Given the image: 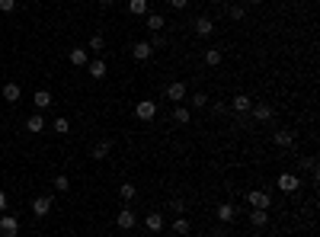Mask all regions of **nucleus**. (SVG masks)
<instances>
[{"instance_id": "6", "label": "nucleus", "mask_w": 320, "mask_h": 237, "mask_svg": "<svg viewBox=\"0 0 320 237\" xmlns=\"http://www.w3.org/2000/svg\"><path fill=\"white\" fill-rule=\"evenodd\" d=\"M186 93H189V90H186V84H183V81H173V84L167 87V100H170V103H183V100H186Z\"/></svg>"}, {"instance_id": "13", "label": "nucleus", "mask_w": 320, "mask_h": 237, "mask_svg": "<svg viewBox=\"0 0 320 237\" xmlns=\"http://www.w3.org/2000/svg\"><path fill=\"white\" fill-rule=\"evenodd\" d=\"M301 186V180L295 177V173H282V177H279V189L282 192H295Z\"/></svg>"}, {"instance_id": "34", "label": "nucleus", "mask_w": 320, "mask_h": 237, "mask_svg": "<svg viewBox=\"0 0 320 237\" xmlns=\"http://www.w3.org/2000/svg\"><path fill=\"white\" fill-rule=\"evenodd\" d=\"M0 10H4V13H13V10H16V0H0Z\"/></svg>"}, {"instance_id": "35", "label": "nucleus", "mask_w": 320, "mask_h": 237, "mask_svg": "<svg viewBox=\"0 0 320 237\" xmlns=\"http://www.w3.org/2000/svg\"><path fill=\"white\" fill-rule=\"evenodd\" d=\"M151 45H154V48H163V45H167V39H163V36H160V32H157V36H154V39H151Z\"/></svg>"}, {"instance_id": "28", "label": "nucleus", "mask_w": 320, "mask_h": 237, "mask_svg": "<svg viewBox=\"0 0 320 237\" xmlns=\"http://www.w3.org/2000/svg\"><path fill=\"white\" fill-rule=\"evenodd\" d=\"M228 16H231V20H234V23H240V20H244V16H247V7H231V10H228Z\"/></svg>"}, {"instance_id": "10", "label": "nucleus", "mask_w": 320, "mask_h": 237, "mask_svg": "<svg viewBox=\"0 0 320 237\" xmlns=\"http://www.w3.org/2000/svg\"><path fill=\"white\" fill-rule=\"evenodd\" d=\"M154 55V45L151 42H135V48H132V58L135 61H148Z\"/></svg>"}, {"instance_id": "40", "label": "nucleus", "mask_w": 320, "mask_h": 237, "mask_svg": "<svg viewBox=\"0 0 320 237\" xmlns=\"http://www.w3.org/2000/svg\"><path fill=\"white\" fill-rule=\"evenodd\" d=\"M247 4H253V7H259V4H263V0H247Z\"/></svg>"}, {"instance_id": "12", "label": "nucleus", "mask_w": 320, "mask_h": 237, "mask_svg": "<svg viewBox=\"0 0 320 237\" xmlns=\"http://www.w3.org/2000/svg\"><path fill=\"white\" fill-rule=\"evenodd\" d=\"M231 106H234V112H240V116H247V112L253 109V100H250L247 93H237V96H234V103H231Z\"/></svg>"}, {"instance_id": "3", "label": "nucleus", "mask_w": 320, "mask_h": 237, "mask_svg": "<svg viewBox=\"0 0 320 237\" xmlns=\"http://www.w3.org/2000/svg\"><path fill=\"white\" fill-rule=\"evenodd\" d=\"M135 116L141 119V122H151L154 116H157V103H154V100H141L135 106Z\"/></svg>"}, {"instance_id": "8", "label": "nucleus", "mask_w": 320, "mask_h": 237, "mask_svg": "<svg viewBox=\"0 0 320 237\" xmlns=\"http://www.w3.org/2000/svg\"><path fill=\"white\" fill-rule=\"evenodd\" d=\"M250 116H253V122H272V106L269 103H256L250 109Z\"/></svg>"}, {"instance_id": "30", "label": "nucleus", "mask_w": 320, "mask_h": 237, "mask_svg": "<svg viewBox=\"0 0 320 237\" xmlns=\"http://www.w3.org/2000/svg\"><path fill=\"white\" fill-rule=\"evenodd\" d=\"M189 103H192V109H202V106H208V96H205V93H192Z\"/></svg>"}, {"instance_id": "11", "label": "nucleus", "mask_w": 320, "mask_h": 237, "mask_svg": "<svg viewBox=\"0 0 320 237\" xmlns=\"http://www.w3.org/2000/svg\"><path fill=\"white\" fill-rule=\"evenodd\" d=\"M215 215H218V221L231 224V221H234V218H237V208L231 205V202H221V205H218V212H215Z\"/></svg>"}, {"instance_id": "26", "label": "nucleus", "mask_w": 320, "mask_h": 237, "mask_svg": "<svg viewBox=\"0 0 320 237\" xmlns=\"http://www.w3.org/2000/svg\"><path fill=\"white\" fill-rule=\"evenodd\" d=\"M128 13L144 16V13H148V0H128Z\"/></svg>"}, {"instance_id": "37", "label": "nucleus", "mask_w": 320, "mask_h": 237, "mask_svg": "<svg viewBox=\"0 0 320 237\" xmlns=\"http://www.w3.org/2000/svg\"><path fill=\"white\" fill-rule=\"evenodd\" d=\"M301 167H307V170H314V167H317V161H314V157H304V161H301Z\"/></svg>"}, {"instance_id": "7", "label": "nucleus", "mask_w": 320, "mask_h": 237, "mask_svg": "<svg viewBox=\"0 0 320 237\" xmlns=\"http://www.w3.org/2000/svg\"><path fill=\"white\" fill-rule=\"evenodd\" d=\"M51 212V196H36L32 199V215L36 218H45Z\"/></svg>"}, {"instance_id": "31", "label": "nucleus", "mask_w": 320, "mask_h": 237, "mask_svg": "<svg viewBox=\"0 0 320 237\" xmlns=\"http://www.w3.org/2000/svg\"><path fill=\"white\" fill-rule=\"evenodd\" d=\"M55 131L58 135H67L71 131V119H55Z\"/></svg>"}, {"instance_id": "32", "label": "nucleus", "mask_w": 320, "mask_h": 237, "mask_svg": "<svg viewBox=\"0 0 320 237\" xmlns=\"http://www.w3.org/2000/svg\"><path fill=\"white\" fill-rule=\"evenodd\" d=\"M55 189L58 192H67V189H71V180H67V177H55Z\"/></svg>"}, {"instance_id": "9", "label": "nucleus", "mask_w": 320, "mask_h": 237, "mask_svg": "<svg viewBox=\"0 0 320 237\" xmlns=\"http://www.w3.org/2000/svg\"><path fill=\"white\" fill-rule=\"evenodd\" d=\"M116 224L122 227V231H132V227L138 224V215L132 212V208H122V212H119V218H116Z\"/></svg>"}, {"instance_id": "33", "label": "nucleus", "mask_w": 320, "mask_h": 237, "mask_svg": "<svg viewBox=\"0 0 320 237\" xmlns=\"http://www.w3.org/2000/svg\"><path fill=\"white\" fill-rule=\"evenodd\" d=\"M170 208H173L176 215H183V212H186V202H183V199H173V202H170Z\"/></svg>"}, {"instance_id": "24", "label": "nucleus", "mask_w": 320, "mask_h": 237, "mask_svg": "<svg viewBox=\"0 0 320 237\" xmlns=\"http://www.w3.org/2000/svg\"><path fill=\"white\" fill-rule=\"evenodd\" d=\"M135 196H138L135 183H122V186H119V199H122V202H132Z\"/></svg>"}, {"instance_id": "29", "label": "nucleus", "mask_w": 320, "mask_h": 237, "mask_svg": "<svg viewBox=\"0 0 320 237\" xmlns=\"http://www.w3.org/2000/svg\"><path fill=\"white\" fill-rule=\"evenodd\" d=\"M102 48H106V39H102V36H99V32H96V36H93V39H90V51H96V55H99V51H102Z\"/></svg>"}, {"instance_id": "5", "label": "nucleus", "mask_w": 320, "mask_h": 237, "mask_svg": "<svg viewBox=\"0 0 320 237\" xmlns=\"http://www.w3.org/2000/svg\"><path fill=\"white\" fill-rule=\"evenodd\" d=\"M106 71H109V64L102 58H93V61H86V74L93 77V81H102L106 77Z\"/></svg>"}, {"instance_id": "38", "label": "nucleus", "mask_w": 320, "mask_h": 237, "mask_svg": "<svg viewBox=\"0 0 320 237\" xmlns=\"http://www.w3.org/2000/svg\"><path fill=\"white\" fill-rule=\"evenodd\" d=\"M0 212H7V192L0 189Z\"/></svg>"}, {"instance_id": "2", "label": "nucleus", "mask_w": 320, "mask_h": 237, "mask_svg": "<svg viewBox=\"0 0 320 237\" xmlns=\"http://www.w3.org/2000/svg\"><path fill=\"white\" fill-rule=\"evenodd\" d=\"M20 234V218L0 212V237H16Z\"/></svg>"}, {"instance_id": "39", "label": "nucleus", "mask_w": 320, "mask_h": 237, "mask_svg": "<svg viewBox=\"0 0 320 237\" xmlns=\"http://www.w3.org/2000/svg\"><path fill=\"white\" fill-rule=\"evenodd\" d=\"M99 4H102V7H112V4H116V0H99Z\"/></svg>"}, {"instance_id": "15", "label": "nucleus", "mask_w": 320, "mask_h": 237, "mask_svg": "<svg viewBox=\"0 0 320 237\" xmlns=\"http://www.w3.org/2000/svg\"><path fill=\"white\" fill-rule=\"evenodd\" d=\"M250 224H253V227H266V224H269V212H266V208H250Z\"/></svg>"}, {"instance_id": "17", "label": "nucleus", "mask_w": 320, "mask_h": 237, "mask_svg": "<svg viewBox=\"0 0 320 237\" xmlns=\"http://www.w3.org/2000/svg\"><path fill=\"white\" fill-rule=\"evenodd\" d=\"M0 96H4L7 103H20V84H4V90H0Z\"/></svg>"}, {"instance_id": "18", "label": "nucleus", "mask_w": 320, "mask_h": 237, "mask_svg": "<svg viewBox=\"0 0 320 237\" xmlns=\"http://www.w3.org/2000/svg\"><path fill=\"white\" fill-rule=\"evenodd\" d=\"M144 20H148V29L151 32H163V26H167V20H163L160 13H144Z\"/></svg>"}, {"instance_id": "4", "label": "nucleus", "mask_w": 320, "mask_h": 237, "mask_svg": "<svg viewBox=\"0 0 320 237\" xmlns=\"http://www.w3.org/2000/svg\"><path fill=\"white\" fill-rule=\"evenodd\" d=\"M192 26H195V36H198V39H211V36H215V23H211V16H198Z\"/></svg>"}, {"instance_id": "25", "label": "nucleus", "mask_w": 320, "mask_h": 237, "mask_svg": "<svg viewBox=\"0 0 320 237\" xmlns=\"http://www.w3.org/2000/svg\"><path fill=\"white\" fill-rule=\"evenodd\" d=\"M67 58H71V64H77V67H86V61H90L83 48H71V55H67Z\"/></svg>"}, {"instance_id": "27", "label": "nucleus", "mask_w": 320, "mask_h": 237, "mask_svg": "<svg viewBox=\"0 0 320 237\" xmlns=\"http://www.w3.org/2000/svg\"><path fill=\"white\" fill-rule=\"evenodd\" d=\"M32 103H36L39 109H48V106H51V93H48V90H39L36 96H32Z\"/></svg>"}, {"instance_id": "36", "label": "nucleus", "mask_w": 320, "mask_h": 237, "mask_svg": "<svg viewBox=\"0 0 320 237\" xmlns=\"http://www.w3.org/2000/svg\"><path fill=\"white\" fill-rule=\"evenodd\" d=\"M170 7H173V10H186L189 0H170Z\"/></svg>"}, {"instance_id": "19", "label": "nucleus", "mask_w": 320, "mask_h": 237, "mask_svg": "<svg viewBox=\"0 0 320 237\" xmlns=\"http://www.w3.org/2000/svg\"><path fill=\"white\" fill-rule=\"evenodd\" d=\"M144 224H148V231H154V234H157V231H163V224H167V221H163V215H160V212H151Z\"/></svg>"}, {"instance_id": "16", "label": "nucleus", "mask_w": 320, "mask_h": 237, "mask_svg": "<svg viewBox=\"0 0 320 237\" xmlns=\"http://www.w3.org/2000/svg\"><path fill=\"white\" fill-rule=\"evenodd\" d=\"M272 144H279V147H291V144H295V135H291L288 128H279V131L272 135Z\"/></svg>"}, {"instance_id": "20", "label": "nucleus", "mask_w": 320, "mask_h": 237, "mask_svg": "<svg viewBox=\"0 0 320 237\" xmlns=\"http://www.w3.org/2000/svg\"><path fill=\"white\" fill-rule=\"evenodd\" d=\"M189 231H192V224H189V221H186V218H183V215H176V218H173V234H179V237H186Z\"/></svg>"}, {"instance_id": "1", "label": "nucleus", "mask_w": 320, "mask_h": 237, "mask_svg": "<svg viewBox=\"0 0 320 237\" xmlns=\"http://www.w3.org/2000/svg\"><path fill=\"white\" fill-rule=\"evenodd\" d=\"M247 205H250V208H266V212H269L272 196H269L266 189H250V192H247Z\"/></svg>"}, {"instance_id": "21", "label": "nucleus", "mask_w": 320, "mask_h": 237, "mask_svg": "<svg viewBox=\"0 0 320 237\" xmlns=\"http://www.w3.org/2000/svg\"><path fill=\"white\" fill-rule=\"evenodd\" d=\"M173 122H176V125H189V122H192V112L186 106H176L173 109Z\"/></svg>"}, {"instance_id": "22", "label": "nucleus", "mask_w": 320, "mask_h": 237, "mask_svg": "<svg viewBox=\"0 0 320 237\" xmlns=\"http://www.w3.org/2000/svg\"><path fill=\"white\" fill-rule=\"evenodd\" d=\"M26 128H29L32 135H39V131L45 128V116H39V112H36V116H29V119H26Z\"/></svg>"}, {"instance_id": "14", "label": "nucleus", "mask_w": 320, "mask_h": 237, "mask_svg": "<svg viewBox=\"0 0 320 237\" xmlns=\"http://www.w3.org/2000/svg\"><path fill=\"white\" fill-rule=\"evenodd\" d=\"M109 154H112V141H96V144H93V151H90L93 161H106Z\"/></svg>"}, {"instance_id": "23", "label": "nucleus", "mask_w": 320, "mask_h": 237, "mask_svg": "<svg viewBox=\"0 0 320 237\" xmlns=\"http://www.w3.org/2000/svg\"><path fill=\"white\" fill-rule=\"evenodd\" d=\"M221 61H224V55H221V48H208V51H205V64H208V67H218Z\"/></svg>"}]
</instances>
